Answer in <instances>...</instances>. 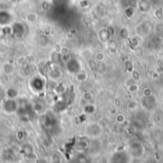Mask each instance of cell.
Segmentation results:
<instances>
[{"instance_id":"obj_1","label":"cell","mask_w":163,"mask_h":163,"mask_svg":"<svg viewBox=\"0 0 163 163\" xmlns=\"http://www.w3.org/2000/svg\"><path fill=\"white\" fill-rule=\"evenodd\" d=\"M46 86V81L41 76H34L29 82L30 89L35 94H38L40 92L44 91Z\"/></svg>"},{"instance_id":"obj_2","label":"cell","mask_w":163,"mask_h":163,"mask_svg":"<svg viewBox=\"0 0 163 163\" xmlns=\"http://www.w3.org/2000/svg\"><path fill=\"white\" fill-rule=\"evenodd\" d=\"M101 133H102L101 126L95 122L89 123L86 126V128H85V134H86V136L89 138H92V139H95V138L100 137Z\"/></svg>"},{"instance_id":"obj_3","label":"cell","mask_w":163,"mask_h":163,"mask_svg":"<svg viewBox=\"0 0 163 163\" xmlns=\"http://www.w3.org/2000/svg\"><path fill=\"white\" fill-rule=\"evenodd\" d=\"M3 108L4 111L8 114H13L18 109V103L16 101V99H9L7 98L5 102L3 103Z\"/></svg>"},{"instance_id":"obj_4","label":"cell","mask_w":163,"mask_h":163,"mask_svg":"<svg viewBox=\"0 0 163 163\" xmlns=\"http://www.w3.org/2000/svg\"><path fill=\"white\" fill-rule=\"evenodd\" d=\"M80 64L76 59H70L66 63V68L68 70V72L72 74H76L78 71H80Z\"/></svg>"},{"instance_id":"obj_5","label":"cell","mask_w":163,"mask_h":163,"mask_svg":"<svg viewBox=\"0 0 163 163\" xmlns=\"http://www.w3.org/2000/svg\"><path fill=\"white\" fill-rule=\"evenodd\" d=\"M48 75L53 81H57L62 77V70L60 69V67L58 66L53 65L49 68Z\"/></svg>"},{"instance_id":"obj_6","label":"cell","mask_w":163,"mask_h":163,"mask_svg":"<svg viewBox=\"0 0 163 163\" xmlns=\"http://www.w3.org/2000/svg\"><path fill=\"white\" fill-rule=\"evenodd\" d=\"M12 21V15L7 11H0V26H7Z\"/></svg>"},{"instance_id":"obj_7","label":"cell","mask_w":163,"mask_h":163,"mask_svg":"<svg viewBox=\"0 0 163 163\" xmlns=\"http://www.w3.org/2000/svg\"><path fill=\"white\" fill-rule=\"evenodd\" d=\"M12 34L16 35V37H21L24 34V25L22 23H15L12 27Z\"/></svg>"},{"instance_id":"obj_8","label":"cell","mask_w":163,"mask_h":163,"mask_svg":"<svg viewBox=\"0 0 163 163\" xmlns=\"http://www.w3.org/2000/svg\"><path fill=\"white\" fill-rule=\"evenodd\" d=\"M15 65L10 62L8 63H5L4 65L2 66V70L3 72L6 74V75H12L13 72H15Z\"/></svg>"},{"instance_id":"obj_9","label":"cell","mask_w":163,"mask_h":163,"mask_svg":"<svg viewBox=\"0 0 163 163\" xmlns=\"http://www.w3.org/2000/svg\"><path fill=\"white\" fill-rule=\"evenodd\" d=\"M71 163H89V159H88V158L86 157V155H76V157H75L72 159Z\"/></svg>"},{"instance_id":"obj_10","label":"cell","mask_w":163,"mask_h":163,"mask_svg":"<svg viewBox=\"0 0 163 163\" xmlns=\"http://www.w3.org/2000/svg\"><path fill=\"white\" fill-rule=\"evenodd\" d=\"M75 75V80L78 82V83H83L87 80V78H88V74L87 72H85V71H82V70H80V71H78Z\"/></svg>"},{"instance_id":"obj_11","label":"cell","mask_w":163,"mask_h":163,"mask_svg":"<svg viewBox=\"0 0 163 163\" xmlns=\"http://www.w3.org/2000/svg\"><path fill=\"white\" fill-rule=\"evenodd\" d=\"M6 93H7V97L9 99H16L18 96V91L16 88H9Z\"/></svg>"},{"instance_id":"obj_12","label":"cell","mask_w":163,"mask_h":163,"mask_svg":"<svg viewBox=\"0 0 163 163\" xmlns=\"http://www.w3.org/2000/svg\"><path fill=\"white\" fill-rule=\"evenodd\" d=\"M51 162L52 163H61V158L57 153H54L51 157Z\"/></svg>"},{"instance_id":"obj_13","label":"cell","mask_w":163,"mask_h":163,"mask_svg":"<svg viewBox=\"0 0 163 163\" xmlns=\"http://www.w3.org/2000/svg\"><path fill=\"white\" fill-rule=\"evenodd\" d=\"M26 19H27L28 22H30V23H34L35 21L37 20V15H35V13H29V15H27Z\"/></svg>"},{"instance_id":"obj_14","label":"cell","mask_w":163,"mask_h":163,"mask_svg":"<svg viewBox=\"0 0 163 163\" xmlns=\"http://www.w3.org/2000/svg\"><path fill=\"white\" fill-rule=\"evenodd\" d=\"M104 58H105V56L102 52H96L95 55V60L96 62H102V61H104Z\"/></svg>"},{"instance_id":"obj_15","label":"cell","mask_w":163,"mask_h":163,"mask_svg":"<svg viewBox=\"0 0 163 163\" xmlns=\"http://www.w3.org/2000/svg\"><path fill=\"white\" fill-rule=\"evenodd\" d=\"M88 66L91 69H95V67H96V61L93 60V59H89L88 60Z\"/></svg>"},{"instance_id":"obj_16","label":"cell","mask_w":163,"mask_h":163,"mask_svg":"<svg viewBox=\"0 0 163 163\" xmlns=\"http://www.w3.org/2000/svg\"><path fill=\"white\" fill-rule=\"evenodd\" d=\"M59 53L61 55H63V56H65V55H67L69 53V49L66 47H61L60 51H59Z\"/></svg>"},{"instance_id":"obj_17","label":"cell","mask_w":163,"mask_h":163,"mask_svg":"<svg viewBox=\"0 0 163 163\" xmlns=\"http://www.w3.org/2000/svg\"><path fill=\"white\" fill-rule=\"evenodd\" d=\"M15 163H26V162H24V161H16Z\"/></svg>"}]
</instances>
